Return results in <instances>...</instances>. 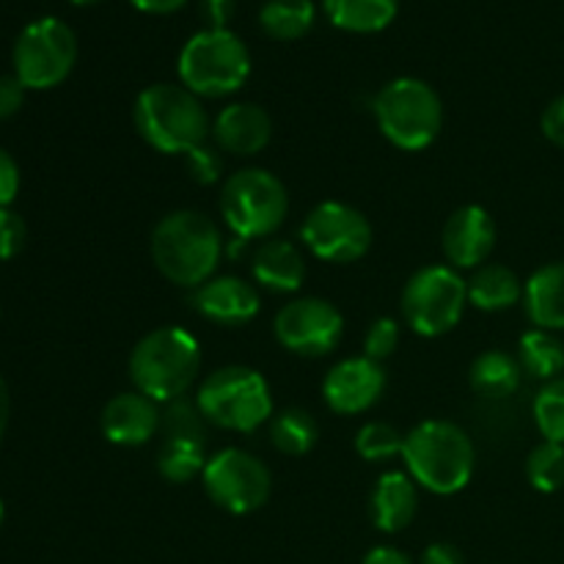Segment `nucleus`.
<instances>
[{"label":"nucleus","mask_w":564,"mask_h":564,"mask_svg":"<svg viewBox=\"0 0 564 564\" xmlns=\"http://www.w3.org/2000/svg\"><path fill=\"white\" fill-rule=\"evenodd\" d=\"M149 248L158 270L171 284L198 290L215 279L224 240L218 224L204 213L174 209L158 220Z\"/></svg>","instance_id":"obj_1"},{"label":"nucleus","mask_w":564,"mask_h":564,"mask_svg":"<svg viewBox=\"0 0 564 564\" xmlns=\"http://www.w3.org/2000/svg\"><path fill=\"white\" fill-rule=\"evenodd\" d=\"M402 460L413 482L430 494L452 496L471 482L477 449L460 424L427 419L405 435Z\"/></svg>","instance_id":"obj_2"},{"label":"nucleus","mask_w":564,"mask_h":564,"mask_svg":"<svg viewBox=\"0 0 564 564\" xmlns=\"http://www.w3.org/2000/svg\"><path fill=\"white\" fill-rule=\"evenodd\" d=\"M135 130L143 141L163 154H187L207 143L213 135V121L202 99L185 86L154 83L135 99Z\"/></svg>","instance_id":"obj_3"},{"label":"nucleus","mask_w":564,"mask_h":564,"mask_svg":"<svg viewBox=\"0 0 564 564\" xmlns=\"http://www.w3.org/2000/svg\"><path fill=\"white\" fill-rule=\"evenodd\" d=\"M202 369V345L182 325H163L143 336L130 356L135 391L154 402H174L191 391Z\"/></svg>","instance_id":"obj_4"},{"label":"nucleus","mask_w":564,"mask_h":564,"mask_svg":"<svg viewBox=\"0 0 564 564\" xmlns=\"http://www.w3.org/2000/svg\"><path fill=\"white\" fill-rule=\"evenodd\" d=\"M251 75V53L229 28H204L193 33L180 53V80L196 97H229Z\"/></svg>","instance_id":"obj_5"},{"label":"nucleus","mask_w":564,"mask_h":564,"mask_svg":"<svg viewBox=\"0 0 564 564\" xmlns=\"http://www.w3.org/2000/svg\"><path fill=\"white\" fill-rule=\"evenodd\" d=\"M380 132L405 152H422L438 138L444 105L438 91L419 77H397L386 83L372 102Z\"/></svg>","instance_id":"obj_6"},{"label":"nucleus","mask_w":564,"mask_h":564,"mask_svg":"<svg viewBox=\"0 0 564 564\" xmlns=\"http://www.w3.org/2000/svg\"><path fill=\"white\" fill-rule=\"evenodd\" d=\"M196 405L204 419L231 433H253L273 416V394L257 369L231 367L215 369L198 386Z\"/></svg>","instance_id":"obj_7"},{"label":"nucleus","mask_w":564,"mask_h":564,"mask_svg":"<svg viewBox=\"0 0 564 564\" xmlns=\"http://www.w3.org/2000/svg\"><path fill=\"white\" fill-rule=\"evenodd\" d=\"M220 215L240 240L270 237L290 213L284 182L264 169H242L220 187Z\"/></svg>","instance_id":"obj_8"},{"label":"nucleus","mask_w":564,"mask_h":564,"mask_svg":"<svg viewBox=\"0 0 564 564\" xmlns=\"http://www.w3.org/2000/svg\"><path fill=\"white\" fill-rule=\"evenodd\" d=\"M468 303V281L449 264H427L408 279L402 290V317L419 336L449 334L463 319Z\"/></svg>","instance_id":"obj_9"},{"label":"nucleus","mask_w":564,"mask_h":564,"mask_svg":"<svg viewBox=\"0 0 564 564\" xmlns=\"http://www.w3.org/2000/svg\"><path fill=\"white\" fill-rule=\"evenodd\" d=\"M14 75L33 91L61 86L77 61L75 31L58 17H39L28 22L14 42Z\"/></svg>","instance_id":"obj_10"},{"label":"nucleus","mask_w":564,"mask_h":564,"mask_svg":"<svg viewBox=\"0 0 564 564\" xmlns=\"http://www.w3.org/2000/svg\"><path fill=\"white\" fill-rule=\"evenodd\" d=\"M202 479L213 505L231 516L257 512L259 507L268 505L270 488H273L270 468L257 455L237 446L215 452L207 460Z\"/></svg>","instance_id":"obj_11"},{"label":"nucleus","mask_w":564,"mask_h":564,"mask_svg":"<svg viewBox=\"0 0 564 564\" xmlns=\"http://www.w3.org/2000/svg\"><path fill=\"white\" fill-rule=\"evenodd\" d=\"M301 237L314 257L347 264L367 257L372 248V226L367 215L345 202H323L303 220Z\"/></svg>","instance_id":"obj_12"},{"label":"nucleus","mask_w":564,"mask_h":564,"mask_svg":"<svg viewBox=\"0 0 564 564\" xmlns=\"http://www.w3.org/2000/svg\"><path fill=\"white\" fill-rule=\"evenodd\" d=\"M273 334L279 345L295 356L323 358L339 347L345 336V317L323 297H297L275 314Z\"/></svg>","instance_id":"obj_13"},{"label":"nucleus","mask_w":564,"mask_h":564,"mask_svg":"<svg viewBox=\"0 0 564 564\" xmlns=\"http://www.w3.org/2000/svg\"><path fill=\"white\" fill-rule=\"evenodd\" d=\"M386 391V369L372 358H347L323 380L325 405L341 416H356L378 405Z\"/></svg>","instance_id":"obj_14"},{"label":"nucleus","mask_w":564,"mask_h":564,"mask_svg":"<svg viewBox=\"0 0 564 564\" xmlns=\"http://www.w3.org/2000/svg\"><path fill=\"white\" fill-rule=\"evenodd\" d=\"M441 246L455 270L479 268L496 246V224L488 209L477 204L455 209L441 231Z\"/></svg>","instance_id":"obj_15"},{"label":"nucleus","mask_w":564,"mask_h":564,"mask_svg":"<svg viewBox=\"0 0 564 564\" xmlns=\"http://www.w3.org/2000/svg\"><path fill=\"white\" fill-rule=\"evenodd\" d=\"M193 306L209 323L226 325V328H240L251 323L262 308L257 286L237 275H215L207 284H202L193 295Z\"/></svg>","instance_id":"obj_16"},{"label":"nucleus","mask_w":564,"mask_h":564,"mask_svg":"<svg viewBox=\"0 0 564 564\" xmlns=\"http://www.w3.org/2000/svg\"><path fill=\"white\" fill-rule=\"evenodd\" d=\"M158 405L160 402L149 400L141 391L116 394L99 416L102 435L116 446H143L163 422V413L158 411Z\"/></svg>","instance_id":"obj_17"},{"label":"nucleus","mask_w":564,"mask_h":564,"mask_svg":"<svg viewBox=\"0 0 564 564\" xmlns=\"http://www.w3.org/2000/svg\"><path fill=\"white\" fill-rule=\"evenodd\" d=\"M273 135V121L268 110L253 102H231L215 116L213 138L218 149L240 158L259 154L270 143Z\"/></svg>","instance_id":"obj_18"},{"label":"nucleus","mask_w":564,"mask_h":564,"mask_svg":"<svg viewBox=\"0 0 564 564\" xmlns=\"http://www.w3.org/2000/svg\"><path fill=\"white\" fill-rule=\"evenodd\" d=\"M372 521L380 532L394 534L411 527L419 510V494L416 482L411 474L389 471L378 479L372 490Z\"/></svg>","instance_id":"obj_19"},{"label":"nucleus","mask_w":564,"mask_h":564,"mask_svg":"<svg viewBox=\"0 0 564 564\" xmlns=\"http://www.w3.org/2000/svg\"><path fill=\"white\" fill-rule=\"evenodd\" d=\"M253 279L262 290L270 292H297L306 281V259L292 242L268 240L253 253Z\"/></svg>","instance_id":"obj_20"},{"label":"nucleus","mask_w":564,"mask_h":564,"mask_svg":"<svg viewBox=\"0 0 564 564\" xmlns=\"http://www.w3.org/2000/svg\"><path fill=\"white\" fill-rule=\"evenodd\" d=\"M523 306L538 328H564V262H551L529 275L523 286Z\"/></svg>","instance_id":"obj_21"},{"label":"nucleus","mask_w":564,"mask_h":564,"mask_svg":"<svg viewBox=\"0 0 564 564\" xmlns=\"http://www.w3.org/2000/svg\"><path fill=\"white\" fill-rule=\"evenodd\" d=\"M323 9L341 31L378 33L394 22L400 0H323Z\"/></svg>","instance_id":"obj_22"},{"label":"nucleus","mask_w":564,"mask_h":564,"mask_svg":"<svg viewBox=\"0 0 564 564\" xmlns=\"http://www.w3.org/2000/svg\"><path fill=\"white\" fill-rule=\"evenodd\" d=\"M521 361H516L510 352L488 350L474 358L468 380H471V389L485 400H507L521 386Z\"/></svg>","instance_id":"obj_23"},{"label":"nucleus","mask_w":564,"mask_h":564,"mask_svg":"<svg viewBox=\"0 0 564 564\" xmlns=\"http://www.w3.org/2000/svg\"><path fill=\"white\" fill-rule=\"evenodd\" d=\"M523 297V284L505 264H482L468 281V303L482 312H505Z\"/></svg>","instance_id":"obj_24"},{"label":"nucleus","mask_w":564,"mask_h":564,"mask_svg":"<svg viewBox=\"0 0 564 564\" xmlns=\"http://www.w3.org/2000/svg\"><path fill=\"white\" fill-rule=\"evenodd\" d=\"M314 17L317 9L312 0H268L259 11V25L270 39L295 42L312 31Z\"/></svg>","instance_id":"obj_25"},{"label":"nucleus","mask_w":564,"mask_h":564,"mask_svg":"<svg viewBox=\"0 0 564 564\" xmlns=\"http://www.w3.org/2000/svg\"><path fill=\"white\" fill-rule=\"evenodd\" d=\"M518 356L532 378L556 380L564 372V345L551 330H527L518 341Z\"/></svg>","instance_id":"obj_26"},{"label":"nucleus","mask_w":564,"mask_h":564,"mask_svg":"<svg viewBox=\"0 0 564 564\" xmlns=\"http://www.w3.org/2000/svg\"><path fill=\"white\" fill-rule=\"evenodd\" d=\"M319 438V427L314 422L312 413L301 411V408H284L275 413L270 422V441L279 452L290 457L308 455Z\"/></svg>","instance_id":"obj_27"},{"label":"nucleus","mask_w":564,"mask_h":564,"mask_svg":"<svg viewBox=\"0 0 564 564\" xmlns=\"http://www.w3.org/2000/svg\"><path fill=\"white\" fill-rule=\"evenodd\" d=\"M207 460L209 457L204 452V441L165 438L163 449L158 455V471L169 482L185 485L193 477H198V474H204Z\"/></svg>","instance_id":"obj_28"},{"label":"nucleus","mask_w":564,"mask_h":564,"mask_svg":"<svg viewBox=\"0 0 564 564\" xmlns=\"http://www.w3.org/2000/svg\"><path fill=\"white\" fill-rule=\"evenodd\" d=\"M527 477L540 494H556L564 488V444L543 441L527 460Z\"/></svg>","instance_id":"obj_29"},{"label":"nucleus","mask_w":564,"mask_h":564,"mask_svg":"<svg viewBox=\"0 0 564 564\" xmlns=\"http://www.w3.org/2000/svg\"><path fill=\"white\" fill-rule=\"evenodd\" d=\"M402 446H405V435H400V430L389 422H369L356 435L358 455L369 463L391 460L402 455Z\"/></svg>","instance_id":"obj_30"},{"label":"nucleus","mask_w":564,"mask_h":564,"mask_svg":"<svg viewBox=\"0 0 564 564\" xmlns=\"http://www.w3.org/2000/svg\"><path fill=\"white\" fill-rule=\"evenodd\" d=\"M534 422L545 441L564 444V378L549 380L534 400Z\"/></svg>","instance_id":"obj_31"},{"label":"nucleus","mask_w":564,"mask_h":564,"mask_svg":"<svg viewBox=\"0 0 564 564\" xmlns=\"http://www.w3.org/2000/svg\"><path fill=\"white\" fill-rule=\"evenodd\" d=\"M165 413H163V427L165 438H193V441H204V413L196 402H187L185 397L174 402H165Z\"/></svg>","instance_id":"obj_32"},{"label":"nucleus","mask_w":564,"mask_h":564,"mask_svg":"<svg viewBox=\"0 0 564 564\" xmlns=\"http://www.w3.org/2000/svg\"><path fill=\"white\" fill-rule=\"evenodd\" d=\"M185 165L191 180L204 187L218 185V180L224 176V160H220V152L215 147H209V143L191 149V152L185 154Z\"/></svg>","instance_id":"obj_33"},{"label":"nucleus","mask_w":564,"mask_h":564,"mask_svg":"<svg viewBox=\"0 0 564 564\" xmlns=\"http://www.w3.org/2000/svg\"><path fill=\"white\" fill-rule=\"evenodd\" d=\"M400 345V325L391 317L375 319L367 328V336H364V356L372 358V361H383Z\"/></svg>","instance_id":"obj_34"},{"label":"nucleus","mask_w":564,"mask_h":564,"mask_svg":"<svg viewBox=\"0 0 564 564\" xmlns=\"http://www.w3.org/2000/svg\"><path fill=\"white\" fill-rule=\"evenodd\" d=\"M28 226L20 213L0 207V259H14L25 248Z\"/></svg>","instance_id":"obj_35"},{"label":"nucleus","mask_w":564,"mask_h":564,"mask_svg":"<svg viewBox=\"0 0 564 564\" xmlns=\"http://www.w3.org/2000/svg\"><path fill=\"white\" fill-rule=\"evenodd\" d=\"M25 102V86L17 75H0V119H9Z\"/></svg>","instance_id":"obj_36"},{"label":"nucleus","mask_w":564,"mask_h":564,"mask_svg":"<svg viewBox=\"0 0 564 564\" xmlns=\"http://www.w3.org/2000/svg\"><path fill=\"white\" fill-rule=\"evenodd\" d=\"M20 191V169L6 149H0V207H9Z\"/></svg>","instance_id":"obj_37"},{"label":"nucleus","mask_w":564,"mask_h":564,"mask_svg":"<svg viewBox=\"0 0 564 564\" xmlns=\"http://www.w3.org/2000/svg\"><path fill=\"white\" fill-rule=\"evenodd\" d=\"M540 124H543V135L549 138L551 143L564 149V94L543 110V121H540Z\"/></svg>","instance_id":"obj_38"},{"label":"nucleus","mask_w":564,"mask_h":564,"mask_svg":"<svg viewBox=\"0 0 564 564\" xmlns=\"http://www.w3.org/2000/svg\"><path fill=\"white\" fill-rule=\"evenodd\" d=\"M202 17L207 28H229L231 17H235V0H202Z\"/></svg>","instance_id":"obj_39"},{"label":"nucleus","mask_w":564,"mask_h":564,"mask_svg":"<svg viewBox=\"0 0 564 564\" xmlns=\"http://www.w3.org/2000/svg\"><path fill=\"white\" fill-rule=\"evenodd\" d=\"M419 564H463V554L449 543H433L424 551Z\"/></svg>","instance_id":"obj_40"},{"label":"nucleus","mask_w":564,"mask_h":564,"mask_svg":"<svg viewBox=\"0 0 564 564\" xmlns=\"http://www.w3.org/2000/svg\"><path fill=\"white\" fill-rule=\"evenodd\" d=\"M361 564H411V560H408V554H402L400 549L378 545V549H372L367 556H364Z\"/></svg>","instance_id":"obj_41"},{"label":"nucleus","mask_w":564,"mask_h":564,"mask_svg":"<svg viewBox=\"0 0 564 564\" xmlns=\"http://www.w3.org/2000/svg\"><path fill=\"white\" fill-rule=\"evenodd\" d=\"M130 3L143 14H174L187 0H130Z\"/></svg>","instance_id":"obj_42"},{"label":"nucleus","mask_w":564,"mask_h":564,"mask_svg":"<svg viewBox=\"0 0 564 564\" xmlns=\"http://www.w3.org/2000/svg\"><path fill=\"white\" fill-rule=\"evenodd\" d=\"M9 411H11L9 389H6V380L0 378V441H3L6 427H9Z\"/></svg>","instance_id":"obj_43"},{"label":"nucleus","mask_w":564,"mask_h":564,"mask_svg":"<svg viewBox=\"0 0 564 564\" xmlns=\"http://www.w3.org/2000/svg\"><path fill=\"white\" fill-rule=\"evenodd\" d=\"M72 3H75V6H94V3H99V0H72Z\"/></svg>","instance_id":"obj_44"},{"label":"nucleus","mask_w":564,"mask_h":564,"mask_svg":"<svg viewBox=\"0 0 564 564\" xmlns=\"http://www.w3.org/2000/svg\"><path fill=\"white\" fill-rule=\"evenodd\" d=\"M0 521H3V501H0Z\"/></svg>","instance_id":"obj_45"}]
</instances>
